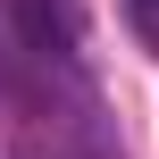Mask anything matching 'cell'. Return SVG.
I'll list each match as a JSON object with an SVG mask.
<instances>
[{"label":"cell","mask_w":159,"mask_h":159,"mask_svg":"<svg viewBox=\"0 0 159 159\" xmlns=\"http://www.w3.org/2000/svg\"><path fill=\"white\" fill-rule=\"evenodd\" d=\"M126 25H134V34L159 50V0H126Z\"/></svg>","instance_id":"obj_1"}]
</instances>
